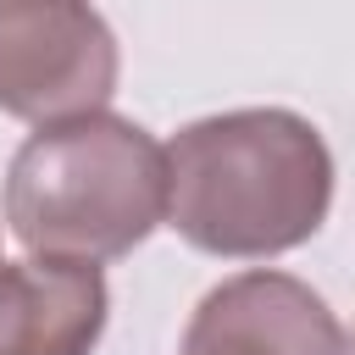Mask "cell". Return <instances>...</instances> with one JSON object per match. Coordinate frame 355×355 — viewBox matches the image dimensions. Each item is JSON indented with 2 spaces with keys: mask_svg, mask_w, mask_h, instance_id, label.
Wrapping results in <instances>:
<instances>
[{
  "mask_svg": "<svg viewBox=\"0 0 355 355\" xmlns=\"http://www.w3.org/2000/svg\"><path fill=\"white\" fill-rule=\"evenodd\" d=\"M6 227L33 261L105 266L133 255L166 216V155L116 111L39 122L6 166Z\"/></svg>",
  "mask_w": 355,
  "mask_h": 355,
  "instance_id": "cell-2",
  "label": "cell"
},
{
  "mask_svg": "<svg viewBox=\"0 0 355 355\" xmlns=\"http://www.w3.org/2000/svg\"><path fill=\"white\" fill-rule=\"evenodd\" d=\"M122 78L111 22L89 0H0V111L61 122L105 111Z\"/></svg>",
  "mask_w": 355,
  "mask_h": 355,
  "instance_id": "cell-3",
  "label": "cell"
},
{
  "mask_svg": "<svg viewBox=\"0 0 355 355\" xmlns=\"http://www.w3.org/2000/svg\"><path fill=\"white\" fill-rule=\"evenodd\" d=\"M166 155V227L222 261H272L322 233L333 150L288 105H239L178 128Z\"/></svg>",
  "mask_w": 355,
  "mask_h": 355,
  "instance_id": "cell-1",
  "label": "cell"
},
{
  "mask_svg": "<svg viewBox=\"0 0 355 355\" xmlns=\"http://www.w3.org/2000/svg\"><path fill=\"white\" fill-rule=\"evenodd\" d=\"M178 355H349V333L305 277L250 266L194 305Z\"/></svg>",
  "mask_w": 355,
  "mask_h": 355,
  "instance_id": "cell-4",
  "label": "cell"
},
{
  "mask_svg": "<svg viewBox=\"0 0 355 355\" xmlns=\"http://www.w3.org/2000/svg\"><path fill=\"white\" fill-rule=\"evenodd\" d=\"M111 322L100 266L0 255V355H94Z\"/></svg>",
  "mask_w": 355,
  "mask_h": 355,
  "instance_id": "cell-5",
  "label": "cell"
}]
</instances>
